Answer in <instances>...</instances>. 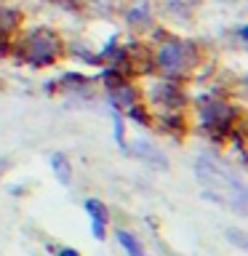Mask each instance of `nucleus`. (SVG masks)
Wrapping results in <instances>:
<instances>
[{"instance_id":"obj_1","label":"nucleus","mask_w":248,"mask_h":256,"mask_svg":"<svg viewBox=\"0 0 248 256\" xmlns=\"http://www.w3.org/2000/svg\"><path fill=\"white\" fill-rule=\"evenodd\" d=\"M195 176H198L200 187H203V195L208 200H214V203L230 208V211H235L240 216L246 214V198H248L246 184L219 158L200 155L195 160Z\"/></svg>"},{"instance_id":"obj_2","label":"nucleus","mask_w":248,"mask_h":256,"mask_svg":"<svg viewBox=\"0 0 248 256\" xmlns=\"http://www.w3.org/2000/svg\"><path fill=\"white\" fill-rule=\"evenodd\" d=\"M198 64V48L179 38H166L155 51V67L166 78H184L187 72L195 70Z\"/></svg>"},{"instance_id":"obj_3","label":"nucleus","mask_w":248,"mask_h":256,"mask_svg":"<svg viewBox=\"0 0 248 256\" xmlns=\"http://www.w3.org/2000/svg\"><path fill=\"white\" fill-rule=\"evenodd\" d=\"M19 56L30 67H48L62 56V38L48 27H35L19 43Z\"/></svg>"},{"instance_id":"obj_4","label":"nucleus","mask_w":248,"mask_h":256,"mask_svg":"<svg viewBox=\"0 0 248 256\" xmlns=\"http://www.w3.org/2000/svg\"><path fill=\"white\" fill-rule=\"evenodd\" d=\"M198 115H200V123L208 134L214 136H232L238 134L235 131V120L240 118L238 110L232 104L222 102V99H200V107H198Z\"/></svg>"},{"instance_id":"obj_5","label":"nucleus","mask_w":248,"mask_h":256,"mask_svg":"<svg viewBox=\"0 0 248 256\" xmlns=\"http://www.w3.org/2000/svg\"><path fill=\"white\" fill-rule=\"evenodd\" d=\"M150 99L160 104V107H166V112H179L184 107V102H187V96L182 94V88L171 78H163L150 86Z\"/></svg>"},{"instance_id":"obj_6","label":"nucleus","mask_w":248,"mask_h":256,"mask_svg":"<svg viewBox=\"0 0 248 256\" xmlns=\"http://www.w3.org/2000/svg\"><path fill=\"white\" fill-rule=\"evenodd\" d=\"M22 24V11L14 6H0V54L8 48V38L19 30Z\"/></svg>"},{"instance_id":"obj_7","label":"nucleus","mask_w":248,"mask_h":256,"mask_svg":"<svg viewBox=\"0 0 248 256\" xmlns=\"http://www.w3.org/2000/svg\"><path fill=\"white\" fill-rule=\"evenodd\" d=\"M131 152L139 160H144V163H150L152 168H160V171H166L168 168V160H166V155L160 152L152 142H144V139H136L134 144H131Z\"/></svg>"},{"instance_id":"obj_8","label":"nucleus","mask_w":248,"mask_h":256,"mask_svg":"<svg viewBox=\"0 0 248 256\" xmlns=\"http://www.w3.org/2000/svg\"><path fill=\"white\" fill-rule=\"evenodd\" d=\"M163 3V11L176 22H187L192 19V14L198 11L200 0H160Z\"/></svg>"},{"instance_id":"obj_9","label":"nucleus","mask_w":248,"mask_h":256,"mask_svg":"<svg viewBox=\"0 0 248 256\" xmlns=\"http://www.w3.org/2000/svg\"><path fill=\"white\" fill-rule=\"evenodd\" d=\"M126 22H128V27H134V30H147L152 27V8L150 3H136L131 6L126 11Z\"/></svg>"},{"instance_id":"obj_10","label":"nucleus","mask_w":248,"mask_h":256,"mask_svg":"<svg viewBox=\"0 0 248 256\" xmlns=\"http://www.w3.org/2000/svg\"><path fill=\"white\" fill-rule=\"evenodd\" d=\"M86 211L91 214V230H94V238L104 240V224H107V208H104V203H99V200H86Z\"/></svg>"},{"instance_id":"obj_11","label":"nucleus","mask_w":248,"mask_h":256,"mask_svg":"<svg viewBox=\"0 0 248 256\" xmlns=\"http://www.w3.org/2000/svg\"><path fill=\"white\" fill-rule=\"evenodd\" d=\"M51 168H54L56 179H59L62 184H70V179H72V166H70L67 155H62V152H54V155H51Z\"/></svg>"},{"instance_id":"obj_12","label":"nucleus","mask_w":248,"mask_h":256,"mask_svg":"<svg viewBox=\"0 0 248 256\" xmlns=\"http://www.w3.org/2000/svg\"><path fill=\"white\" fill-rule=\"evenodd\" d=\"M118 243L126 248V254L128 256H144V248L139 246V240H136L131 232H126V230H118Z\"/></svg>"},{"instance_id":"obj_13","label":"nucleus","mask_w":248,"mask_h":256,"mask_svg":"<svg viewBox=\"0 0 248 256\" xmlns=\"http://www.w3.org/2000/svg\"><path fill=\"white\" fill-rule=\"evenodd\" d=\"M112 120H115V142L126 150V128H123V118H120V110L112 107Z\"/></svg>"},{"instance_id":"obj_14","label":"nucleus","mask_w":248,"mask_h":256,"mask_svg":"<svg viewBox=\"0 0 248 256\" xmlns=\"http://www.w3.org/2000/svg\"><path fill=\"white\" fill-rule=\"evenodd\" d=\"M80 3L91 6L94 11H99V14H110L112 8H115V0H80Z\"/></svg>"},{"instance_id":"obj_15","label":"nucleus","mask_w":248,"mask_h":256,"mask_svg":"<svg viewBox=\"0 0 248 256\" xmlns=\"http://www.w3.org/2000/svg\"><path fill=\"white\" fill-rule=\"evenodd\" d=\"M56 256H80L75 248H59V251H56Z\"/></svg>"},{"instance_id":"obj_16","label":"nucleus","mask_w":248,"mask_h":256,"mask_svg":"<svg viewBox=\"0 0 248 256\" xmlns=\"http://www.w3.org/2000/svg\"><path fill=\"white\" fill-rule=\"evenodd\" d=\"M8 166H11V163H8V158H0V176H3V171H6Z\"/></svg>"},{"instance_id":"obj_17","label":"nucleus","mask_w":248,"mask_h":256,"mask_svg":"<svg viewBox=\"0 0 248 256\" xmlns=\"http://www.w3.org/2000/svg\"><path fill=\"white\" fill-rule=\"evenodd\" d=\"M238 35H240V40H243V43H246V35H248V30H246V24H243V27H240V32H238Z\"/></svg>"},{"instance_id":"obj_18","label":"nucleus","mask_w":248,"mask_h":256,"mask_svg":"<svg viewBox=\"0 0 248 256\" xmlns=\"http://www.w3.org/2000/svg\"><path fill=\"white\" fill-rule=\"evenodd\" d=\"M219 3H235V0H219Z\"/></svg>"}]
</instances>
